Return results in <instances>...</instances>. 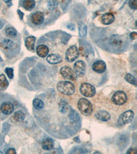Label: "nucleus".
Returning a JSON list of instances; mask_svg holds the SVG:
<instances>
[{"instance_id":"obj_10","label":"nucleus","mask_w":137,"mask_h":154,"mask_svg":"<svg viewBox=\"0 0 137 154\" xmlns=\"http://www.w3.org/2000/svg\"><path fill=\"white\" fill-rule=\"evenodd\" d=\"M92 68H93V71H95L96 73H102L106 71V63H104V61L98 60L95 62L93 63Z\"/></svg>"},{"instance_id":"obj_2","label":"nucleus","mask_w":137,"mask_h":154,"mask_svg":"<svg viewBox=\"0 0 137 154\" xmlns=\"http://www.w3.org/2000/svg\"><path fill=\"white\" fill-rule=\"evenodd\" d=\"M78 108L82 115L89 116L93 112V105L88 99L81 98L78 102Z\"/></svg>"},{"instance_id":"obj_18","label":"nucleus","mask_w":137,"mask_h":154,"mask_svg":"<svg viewBox=\"0 0 137 154\" xmlns=\"http://www.w3.org/2000/svg\"><path fill=\"white\" fill-rule=\"evenodd\" d=\"M42 147L46 151H50L54 148V142L51 139L47 138L45 139L42 143Z\"/></svg>"},{"instance_id":"obj_23","label":"nucleus","mask_w":137,"mask_h":154,"mask_svg":"<svg viewBox=\"0 0 137 154\" xmlns=\"http://www.w3.org/2000/svg\"><path fill=\"white\" fill-rule=\"evenodd\" d=\"M59 110L62 114H65L69 110V105L67 101L64 100H61L59 103Z\"/></svg>"},{"instance_id":"obj_9","label":"nucleus","mask_w":137,"mask_h":154,"mask_svg":"<svg viewBox=\"0 0 137 154\" xmlns=\"http://www.w3.org/2000/svg\"><path fill=\"white\" fill-rule=\"evenodd\" d=\"M31 22L34 25L41 24L44 21V14L41 12H36L32 14L30 17Z\"/></svg>"},{"instance_id":"obj_25","label":"nucleus","mask_w":137,"mask_h":154,"mask_svg":"<svg viewBox=\"0 0 137 154\" xmlns=\"http://www.w3.org/2000/svg\"><path fill=\"white\" fill-rule=\"evenodd\" d=\"M33 106L36 110H42L44 108V103L40 99H34L33 100Z\"/></svg>"},{"instance_id":"obj_17","label":"nucleus","mask_w":137,"mask_h":154,"mask_svg":"<svg viewBox=\"0 0 137 154\" xmlns=\"http://www.w3.org/2000/svg\"><path fill=\"white\" fill-rule=\"evenodd\" d=\"M110 43H111L112 45L115 47V48H121L123 42L120 36H113L110 39Z\"/></svg>"},{"instance_id":"obj_21","label":"nucleus","mask_w":137,"mask_h":154,"mask_svg":"<svg viewBox=\"0 0 137 154\" xmlns=\"http://www.w3.org/2000/svg\"><path fill=\"white\" fill-rule=\"evenodd\" d=\"M13 41L10 39H4L0 43V46L4 49H11L13 47Z\"/></svg>"},{"instance_id":"obj_34","label":"nucleus","mask_w":137,"mask_h":154,"mask_svg":"<svg viewBox=\"0 0 137 154\" xmlns=\"http://www.w3.org/2000/svg\"><path fill=\"white\" fill-rule=\"evenodd\" d=\"M67 28H68V29H71V30H74L75 29V26L71 23H69L67 24Z\"/></svg>"},{"instance_id":"obj_13","label":"nucleus","mask_w":137,"mask_h":154,"mask_svg":"<svg viewBox=\"0 0 137 154\" xmlns=\"http://www.w3.org/2000/svg\"><path fill=\"white\" fill-rule=\"evenodd\" d=\"M36 53L39 55V56L41 57V58H45V57H46L48 55L49 48L46 45H39L37 47Z\"/></svg>"},{"instance_id":"obj_32","label":"nucleus","mask_w":137,"mask_h":154,"mask_svg":"<svg viewBox=\"0 0 137 154\" xmlns=\"http://www.w3.org/2000/svg\"><path fill=\"white\" fill-rule=\"evenodd\" d=\"M6 153L7 154H14V153H16V151H15V149H13V148H11V149H9L6 151Z\"/></svg>"},{"instance_id":"obj_26","label":"nucleus","mask_w":137,"mask_h":154,"mask_svg":"<svg viewBox=\"0 0 137 154\" xmlns=\"http://www.w3.org/2000/svg\"><path fill=\"white\" fill-rule=\"evenodd\" d=\"M6 34L7 36L9 37V38H14V37L17 36V32L14 28L10 27V28H8L6 29Z\"/></svg>"},{"instance_id":"obj_38","label":"nucleus","mask_w":137,"mask_h":154,"mask_svg":"<svg viewBox=\"0 0 137 154\" xmlns=\"http://www.w3.org/2000/svg\"><path fill=\"white\" fill-rule=\"evenodd\" d=\"M18 12H19V13L21 14V12H20V11H18ZM22 16H23V13H22V14H21V19L23 18V17H22Z\"/></svg>"},{"instance_id":"obj_3","label":"nucleus","mask_w":137,"mask_h":154,"mask_svg":"<svg viewBox=\"0 0 137 154\" xmlns=\"http://www.w3.org/2000/svg\"><path fill=\"white\" fill-rule=\"evenodd\" d=\"M79 91L82 95L86 97H93L96 93L95 87L89 83L82 84L79 87Z\"/></svg>"},{"instance_id":"obj_16","label":"nucleus","mask_w":137,"mask_h":154,"mask_svg":"<svg viewBox=\"0 0 137 154\" xmlns=\"http://www.w3.org/2000/svg\"><path fill=\"white\" fill-rule=\"evenodd\" d=\"M36 41V38L34 36H29L25 41V45L26 48L30 51H34V43Z\"/></svg>"},{"instance_id":"obj_19","label":"nucleus","mask_w":137,"mask_h":154,"mask_svg":"<svg viewBox=\"0 0 137 154\" xmlns=\"http://www.w3.org/2000/svg\"><path fill=\"white\" fill-rule=\"evenodd\" d=\"M25 117H26V115H25L24 112L22 110L17 111L16 112H14L13 116H12L13 120L17 121V122H20V121H23Z\"/></svg>"},{"instance_id":"obj_36","label":"nucleus","mask_w":137,"mask_h":154,"mask_svg":"<svg viewBox=\"0 0 137 154\" xmlns=\"http://www.w3.org/2000/svg\"><path fill=\"white\" fill-rule=\"evenodd\" d=\"M2 27H3V23H2V22L0 21V29H2Z\"/></svg>"},{"instance_id":"obj_24","label":"nucleus","mask_w":137,"mask_h":154,"mask_svg":"<svg viewBox=\"0 0 137 154\" xmlns=\"http://www.w3.org/2000/svg\"><path fill=\"white\" fill-rule=\"evenodd\" d=\"M69 118L71 121H73V122H77L79 120V116L78 114V112L76 110H71L69 112Z\"/></svg>"},{"instance_id":"obj_11","label":"nucleus","mask_w":137,"mask_h":154,"mask_svg":"<svg viewBox=\"0 0 137 154\" xmlns=\"http://www.w3.org/2000/svg\"><path fill=\"white\" fill-rule=\"evenodd\" d=\"M0 110L4 115H11L14 111V106L11 102H4L1 105Z\"/></svg>"},{"instance_id":"obj_1","label":"nucleus","mask_w":137,"mask_h":154,"mask_svg":"<svg viewBox=\"0 0 137 154\" xmlns=\"http://www.w3.org/2000/svg\"><path fill=\"white\" fill-rule=\"evenodd\" d=\"M57 89L62 94L65 95H71L76 91L74 84L71 82L61 81L57 84Z\"/></svg>"},{"instance_id":"obj_8","label":"nucleus","mask_w":137,"mask_h":154,"mask_svg":"<svg viewBox=\"0 0 137 154\" xmlns=\"http://www.w3.org/2000/svg\"><path fill=\"white\" fill-rule=\"evenodd\" d=\"M86 64L84 61L78 60L74 64V71L76 76H83L85 73Z\"/></svg>"},{"instance_id":"obj_39","label":"nucleus","mask_w":137,"mask_h":154,"mask_svg":"<svg viewBox=\"0 0 137 154\" xmlns=\"http://www.w3.org/2000/svg\"><path fill=\"white\" fill-rule=\"evenodd\" d=\"M116 1H117V0H116Z\"/></svg>"},{"instance_id":"obj_15","label":"nucleus","mask_w":137,"mask_h":154,"mask_svg":"<svg viewBox=\"0 0 137 154\" xmlns=\"http://www.w3.org/2000/svg\"><path fill=\"white\" fill-rule=\"evenodd\" d=\"M114 21V16L112 13H105L101 17V22L104 25L111 24Z\"/></svg>"},{"instance_id":"obj_28","label":"nucleus","mask_w":137,"mask_h":154,"mask_svg":"<svg viewBox=\"0 0 137 154\" xmlns=\"http://www.w3.org/2000/svg\"><path fill=\"white\" fill-rule=\"evenodd\" d=\"M47 5L48 9L52 11V10H54L57 8V6H58V2L56 0H48V2H47Z\"/></svg>"},{"instance_id":"obj_6","label":"nucleus","mask_w":137,"mask_h":154,"mask_svg":"<svg viewBox=\"0 0 137 154\" xmlns=\"http://www.w3.org/2000/svg\"><path fill=\"white\" fill-rule=\"evenodd\" d=\"M79 52L76 46L73 45L67 49L66 51L65 59L68 63H72L79 57Z\"/></svg>"},{"instance_id":"obj_4","label":"nucleus","mask_w":137,"mask_h":154,"mask_svg":"<svg viewBox=\"0 0 137 154\" xmlns=\"http://www.w3.org/2000/svg\"><path fill=\"white\" fill-rule=\"evenodd\" d=\"M111 99L114 104H115L117 106H121L126 103L128 97H127V95L124 92L119 91L114 93Z\"/></svg>"},{"instance_id":"obj_12","label":"nucleus","mask_w":137,"mask_h":154,"mask_svg":"<svg viewBox=\"0 0 137 154\" xmlns=\"http://www.w3.org/2000/svg\"><path fill=\"white\" fill-rule=\"evenodd\" d=\"M95 117L101 121H108L111 119V115L106 110H99L95 114Z\"/></svg>"},{"instance_id":"obj_35","label":"nucleus","mask_w":137,"mask_h":154,"mask_svg":"<svg viewBox=\"0 0 137 154\" xmlns=\"http://www.w3.org/2000/svg\"><path fill=\"white\" fill-rule=\"evenodd\" d=\"M136 153V149L135 148H130L127 151V153H128V154H129V153Z\"/></svg>"},{"instance_id":"obj_22","label":"nucleus","mask_w":137,"mask_h":154,"mask_svg":"<svg viewBox=\"0 0 137 154\" xmlns=\"http://www.w3.org/2000/svg\"><path fill=\"white\" fill-rule=\"evenodd\" d=\"M8 82L4 74L0 75V91H4L8 88Z\"/></svg>"},{"instance_id":"obj_5","label":"nucleus","mask_w":137,"mask_h":154,"mask_svg":"<svg viewBox=\"0 0 137 154\" xmlns=\"http://www.w3.org/2000/svg\"><path fill=\"white\" fill-rule=\"evenodd\" d=\"M134 117V113L132 110H128L121 114L118 119L119 125H124L126 124L131 123Z\"/></svg>"},{"instance_id":"obj_30","label":"nucleus","mask_w":137,"mask_h":154,"mask_svg":"<svg viewBox=\"0 0 137 154\" xmlns=\"http://www.w3.org/2000/svg\"><path fill=\"white\" fill-rule=\"evenodd\" d=\"M5 72H6V73L7 74V75H8V77L10 79L13 78V77H14L13 69L7 67V68H6V69H5Z\"/></svg>"},{"instance_id":"obj_27","label":"nucleus","mask_w":137,"mask_h":154,"mask_svg":"<svg viewBox=\"0 0 137 154\" xmlns=\"http://www.w3.org/2000/svg\"><path fill=\"white\" fill-rule=\"evenodd\" d=\"M125 79L126 80L129 82V84H133L134 86H136V79L130 73H127L125 75Z\"/></svg>"},{"instance_id":"obj_40","label":"nucleus","mask_w":137,"mask_h":154,"mask_svg":"<svg viewBox=\"0 0 137 154\" xmlns=\"http://www.w3.org/2000/svg\"><path fill=\"white\" fill-rule=\"evenodd\" d=\"M63 1H64V0H63Z\"/></svg>"},{"instance_id":"obj_33","label":"nucleus","mask_w":137,"mask_h":154,"mask_svg":"<svg viewBox=\"0 0 137 154\" xmlns=\"http://www.w3.org/2000/svg\"><path fill=\"white\" fill-rule=\"evenodd\" d=\"M129 36H130V38H131V39H132V40L136 39V37H137L136 32H132V33L130 34V35H129Z\"/></svg>"},{"instance_id":"obj_7","label":"nucleus","mask_w":137,"mask_h":154,"mask_svg":"<svg viewBox=\"0 0 137 154\" xmlns=\"http://www.w3.org/2000/svg\"><path fill=\"white\" fill-rule=\"evenodd\" d=\"M60 72H61V74L64 78L70 79V80H76V79L77 76L76 73L69 66H63V68H61Z\"/></svg>"},{"instance_id":"obj_31","label":"nucleus","mask_w":137,"mask_h":154,"mask_svg":"<svg viewBox=\"0 0 137 154\" xmlns=\"http://www.w3.org/2000/svg\"><path fill=\"white\" fill-rule=\"evenodd\" d=\"M129 6L132 9L136 10L137 9V1L136 0H129Z\"/></svg>"},{"instance_id":"obj_20","label":"nucleus","mask_w":137,"mask_h":154,"mask_svg":"<svg viewBox=\"0 0 137 154\" xmlns=\"http://www.w3.org/2000/svg\"><path fill=\"white\" fill-rule=\"evenodd\" d=\"M36 2L34 0H23V7L27 10V11H31L35 6Z\"/></svg>"},{"instance_id":"obj_29","label":"nucleus","mask_w":137,"mask_h":154,"mask_svg":"<svg viewBox=\"0 0 137 154\" xmlns=\"http://www.w3.org/2000/svg\"><path fill=\"white\" fill-rule=\"evenodd\" d=\"M79 36L84 37L87 34V27L84 24H81L79 26Z\"/></svg>"},{"instance_id":"obj_14","label":"nucleus","mask_w":137,"mask_h":154,"mask_svg":"<svg viewBox=\"0 0 137 154\" xmlns=\"http://www.w3.org/2000/svg\"><path fill=\"white\" fill-rule=\"evenodd\" d=\"M47 60L49 64H58L62 62V58L58 54H49V55L47 57Z\"/></svg>"},{"instance_id":"obj_37","label":"nucleus","mask_w":137,"mask_h":154,"mask_svg":"<svg viewBox=\"0 0 137 154\" xmlns=\"http://www.w3.org/2000/svg\"><path fill=\"white\" fill-rule=\"evenodd\" d=\"M74 140H76V141L78 140V143L79 142V138H74Z\"/></svg>"}]
</instances>
